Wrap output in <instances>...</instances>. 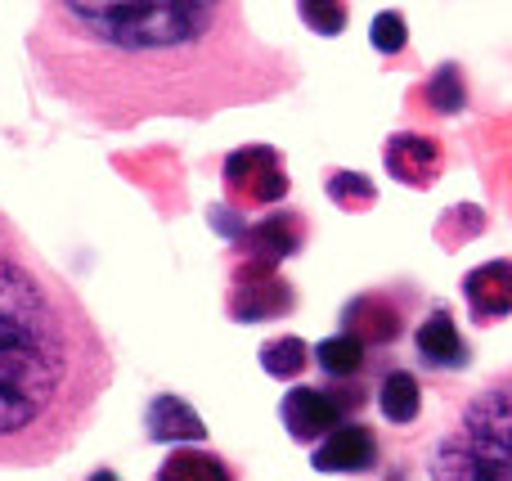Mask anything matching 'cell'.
I'll return each mask as SVG.
<instances>
[{
  "label": "cell",
  "instance_id": "cell-15",
  "mask_svg": "<svg viewBox=\"0 0 512 481\" xmlns=\"http://www.w3.org/2000/svg\"><path fill=\"white\" fill-rule=\"evenodd\" d=\"M153 481H239V473H234L221 455H212V450L185 446V450H171V455L162 459V468Z\"/></svg>",
  "mask_w": 512,
  "mask_h": 481
},
{
  "label": "cell",
  "instance_id": "cell-22",
  "mask_svg": "<svg viewBox=\"0 0 512 481\" xmlns=\"http://www.w3.org/2000/svg\"><path fill=\"white\" fill-rule=\"evenodd\" d=\"M86 481H117V473H113V468H95Z\"/></svg>",
  "mask_w": 512,
  "mask_h": 481
},
{
  "label": "cell",
  "instance_id": "cell-12",
  "mask_svg": "<svg viewBox=\"0 0 512 481\" xmlns=\"http://www.w3.org/2000/svg\"><path fill=\"white\" fill-rule=\"evenodd\" d=\"M306 234H310V225L301 212H270L265 221H256L239 234V252L243 257H261V261H274V266H279L283 257L306 248Z\"/></svg>",
  "mask_w": 512,
  "mask_h": 481
},
{
  "label": "cell",
  "instance_id": "cell-9",
  "mask_svg": "<svg viewBox=\"0 0 512 481\" xmlns=\"http://www.w3.org/2000/svg\"><path fill=\"white\" fill-rule=\"evenodd\" d=\"M414 356L423 360L427 369H441V374H459V369L472 365V347L468 338L459 333V324H454V315L445 311V306H436V311H427V320L414 329Z\"/></svg>",
  "mask_w": 512,
  "mask_h": 481
},
{
  "label": "cell",
  "instance_id": "cell-7",
  "mask_svg": "<svg viewBox=\"0 0 512 481\" xmlns=\"http://www.w3.org/2000/svg\"><path fill=\"white\" fill-rule=\"evenodd\" d=\"M387 176L409 189H432L445 171V144L427 131H396L382 149Z\"/></svg>",
  "mask_w": 512,
  "mask_h": 481
},
{
  "label": "cell",
  "instance_id": "cell-3",
  "mask_svg": "<svg viewBox=\"0 0 512 481\" xmlns=\"http://www.w3.org/2000/svg\"><path fill=\"white\" fill-rule=\"evenodd\" d=\"M432 481H512V369L454 410L427 455Z\"/></svg>",
  "mask_w": 512,
  "mask_h": 481
},
{
  "label": "cell",
  "instance_id": "cell-13",
  "mask_svg": "<svg viewBox=\"0 0 512 481\" xmlns=\"http://www.w3.org/2000/svg\"><path fill=\"white\" fill-rule=\"evenodd\" d=\"M144 432H149V441H158V446H167V441H207V423L194 414V405L171 392L149 401V410H144Z\"/></svg>",
  "mask_w": 512,
  "mask_h": 481
},
{
  "label": "cell",
  "instance_id": "cell-6",
  "mask_svg": "<svg viewBox=\"0 0 512 481\" xmlns=\"http://www.w3.org/2000/svg\"><path fill=\"white\" fill-rule=\"evenodd\" d=\"M360 405V392H333V387H292L288 396H283L279 414H283V428H288L292 441H301V446H310V441H324L333 428H342L346 414Z\"/></svg>",
  "mask_w": 512,
  "mask_h": 481
},
{
  "label": "cell",
  "instance_id": "cell-18",
  "mask_svg": "<svg viewBox=\"0 0 512 481\" xmlns=\"http://www.w3.org/2000/svg\"><path fill=\"white\" fill-rule=\"evenodd\" d=\"M310 356H315V351H310L301 338H292V333H288V338L261 342V369L270 378H297V374H306Z\"/></svg>",
  "mask_w": 512,
  "mask_h": 481
},
{
  "label": "cell",
  "instance_id": "cell-4",
  "mask_svg": "<svg viewBox=\"0 0 512 481\" xmlns=\"http://www.w3.org/2000/svg\"><path fill=\"white\" fill-rule=\"evenodd\" d=\"M221 185H225V203L230 207L261 212V207H279L288 198L292 180H288L279 149H270V144H243V149L225 153Z\"/></svg>",
  "mask_w": 512,
  "mask_h": 481
},
{
  "label": "cell",
  "instance_id": "cell-20",
  "mask_svg": "<svg viewBox=\"0 0 512 481\" xmlns=\"http://www.w3.org/2000/svg\"><path fill=\"white\" fill-rule=\"evenodd\" d=\"M297 18L315 36H342L351 9H346V0H297Z\"/></svg>",
  "mask_w": 512,
  "mask_h": 481
},
{
  "label": "cell",
  "instance_id": "cell-16",
  "mask_svg": "<svg viewBox=\"0 0 512 481\" xmlns=\"http://www.w3.org/2000/svg\"><path fill=\"white\" fill-rule=\"evenodd\" d=\"M423 99H427V108H432V113H441V117L463 113V108H468V81H463L459 63H441V68L427 77Z\"/></svg>",
  "mask_w": 512,
  "mask_h": 481
},
{
  "label": "cell",
  "instance_id": "cell-1",
  "mask_svg": "<svg viewBox=\"0 0 512 481\" xmlns=\"http://www.w3.org/2000/svg\"><path fill=\"white\" fill-rule=\"evenodd\" d=\"M32 54L63 99L113 131L261 104L297 81L252 36L243 0H45Z\"/></svg>",
  "mask_w": 512,
  "mask_h": 481
},
{
  "label": "cell",
  "instance_id": "cell-14",
  "mask_svg": "<svg viewBox=\"0 0 512 481\" xmlns=\"http://www.w3.org/2000/svg\"><path fill=\"white\" fill-rule=\"evenodd\" d=\"M378 410L387 423H396V428H405V423H414L418 414H423V387H418V378L409 374V369H387L378 383Z\"/></svg>",
  "mask_w": 512,
  "mask_h": 481
},
{
  "label": "cell",
  "instance_id": "cell-11",
  "mask_svg": "<svg viewBox=\"0 0 512 481\" xmlns=\"http://www.w3.org/2000/svg\"><path fill=\"white\" fill-rule=\"evenodd\" d=\"M342 333L360 338L364 347H396L405 333V311L387 293H360L342 311Z\"/></svg>",
  "mask_w": 512,
  "mask_h": 481
},
{
  "label": "cell",
  "instance_id": "cell-17",
  "mask_svg": "<svg viewBox=\"0 0 512 481\" xmlns=\"http://www.w3.org/2000/svg\"><path fill=\"white\" fill-rule=\"evenodd\" d=\"M315 365L324 369L328 378H360L364 369V342L351 338V333H333L315 347Z\"/></svg>",
  "mask_w": 512,
  "mask_h": 481
},
{
  "label": "cell",
  "instance_id": "cell-2",
  "mask_svg": "<svg viewBox=\"0 0 512 481\" xmlns=\"http://www.w3.org/2000/svg\"><path fill=\"white\" fill-rule=\"evenodd\" d=\"M113 387V347L72 284L0 212V468L68 455Z\"/></svg>",
  "mask_w": 512,
  "mask_h": 481
},
{
  "label": "cell",
  "instance_id": "cell-10",
  "mask_svg": "<svg viewBox=\"0 0 512 481\" xmlns=\"http://www.w3.org/2000/svg\"><path fill=\"white\" fill-rule=\"evenodd\" d=\"M310 464L319 473H369L378 468V437L364 423H342L310 450Z\"/></svg>",
  "mask_w": 512,
  "mask_h": 481
},
{
  "label": "cell",
  "instance_id": "cell-8",
  "mask_svg": "<svg viewBox=\"0 0 512 481\" xmlns=\"http://www.w3.org/2000/svg\"><path fill=\"white\" fill-rule=\"evenodd\" d=\"M463 302H468V315L477 329L508 320L512 315V261L499 257V261L468 270L463 275Z\"/></svg>",
  "mask_w": 512,
  "mask_h": 481
},
{
  "label": "cell",
  "instance_id": "cell-21",
  "mask_svg": "<svg viewBox=\"0 0 512 481\" xmlns=\"http://www.w3.org/2000/svg\"><path fill=\"white\" fill-rule=\"evenodd\" d=\"M369 41H373V50H378V54H400V50L409 45V27H405V18H400L396 9L378 14V18H373V27H369Z\"/></svg>",
  "mask_w": 512,
  "mask_h": 481
},
{
  "label": "cell",
  "instance_id": "cell-5",
  "mask_svg": "<svg viewBox=\"0 0 512 481\" xmlns=\"http://www.w3.org/2000/svg\"><path fill=\"white\" fill-rule=\"evenodd\" d=\"M225 311L239 324L283 320V315L297 311V293H292V284L279 275L274 261L243 257L230 275V302H225Z\"/></svg>",
  "mask_w": 512,
  "mask_h": 481
},
{
  "label": "cell",
  "instance_id": "cell-19",
  "mask_svg": "<svg viewBox=\"0 0 512 481\" xmlns=\"http://www.w3.org/2000/svg\"><path fill=\"white\" fill-rule=\"evenodd\" d=\"M328 198H333L337 207H346V212H369V207L378 203V189H373V180L360 176V171H333V176H328Z\"/></svg>",
  "mask_w": 512,
  "mask_h": 481
}]
</instances>
